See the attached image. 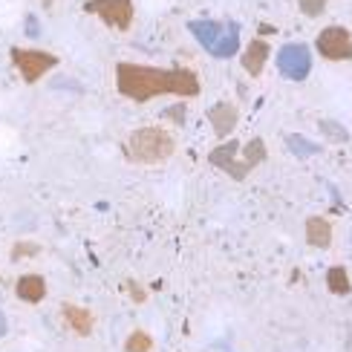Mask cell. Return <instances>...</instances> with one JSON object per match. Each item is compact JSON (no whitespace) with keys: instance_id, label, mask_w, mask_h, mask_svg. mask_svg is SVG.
Instances as JSON below:
<instances>
[{"instance_id":"obj_17","label":"cell","mask_w":352,"mask_h":352,"mask_svg":"<svg viewBox=\"0 0 352 352\" xmlns=\"http://www.w3.org/2000/svg\"><path fill=\"white\" fill-rule=\"evenodd\" d=\"M286 144H289V148L295 151L298 156H312V153H318V144H309L303 136H295V133L286 136Z\"/></svg>"},{"instance_id":"obj_19","label":"cell","mask_w":352,"mask_h":352,"mask_svg":"<svg viewBox=\"0 0 352 352\" xmlns=\"http://www.w3.org/2000/svg\"><path fill=\"white\" fill-rule=\"evenodd\" d=\"M35 254H41V245L38 243H14V248H12V260L35 257Z\"/></svg>"},{"instance_id":"obj_20","label":"cell","mask_w":352,"mask_h":352,"mask_svg":"<svg viewBox=\"0 0 352 352\" xmlns=\"http://www.w3.org/2000/svg\"><path fill=\"white\" fill-rule=\"evenodd\" d=\"M165 119H170V122H176V124H182V122H185V104L168 107V110H165Z\"/></svg>"},{"instance_id":"obj_13","label":"cell","mask_w":352,"mask_h":352,"mask_svg":"<svg viewBox=\"0 0 352 352\" xmlns=\"http://www.w3.org/2000/svg\"><path fill=\"white\" fill-rule=\"evenodd\" d=\"M306 243L315 248H329L332 243V226L324 217H309L306 219Z\"/></svg>"},{"instance_id":"obj_14","label":"cell","mask_w":352,"mask_h":352,"mask_svg":"<svg viewBox=\"0 0 352 352\" xmlns=\"http://www.w3.org/2000/svg\"><path fill=\"white\" fill-rule=\"evenodd\" d=\"M327 289L332 292V295H349L352 283H349V274H346L344 266H332L327 272Z\"/></svg>"},{"instance_id":"obj_1","label":"cell","mask_w":352,"mask_h":352,"mask_svg":"<svg viewBox=\"0 0 352 352\" xmlns=\"http://www.w3.org/2000/svg\"><path fill=\"white\" fill-rule=\"evenodd\" d=\"M116 87L119 93L130 101H151L156 96H179V98H194L199 96L202 84L194 69L176 67V69H159V67H144V64H127L122 61L116 67Z\"/></svg>"},{"instance_id":"obj_23","label":"cell","mask_w":352,"mask_h":352,"mask_svg":"<svg viewBox=\"0 0 352 352\" xmlns=\"http://www.w3.org/2000/svg\"><path fill=\"white\" fill-rule=\"evenodd\" d=\"M349 349H352V346H349Z\"/></svg>"},{"instance_id":"obj_3","label":"cell","mask_w":352,"mask_h":352,"mask_svg":"<svg viewBox=\"0 0 352 352\" xmlns=\"http://www.w3.org/2000/svg\"><path fill=\"white\" fill-rule=\"evenodd\" d=\"M176 139L162 127H139L124 139V156L136 165H162L173 156Z\"/></svg>"},{"instance_id":"obj_15","label":"cell","mask_w":352,"mask_h":352,"mask_svg":"<svg viewBox=\"0 0 352 352\" xmlns=\"http://www.w3.org/2000/svg\"><path fill=\"white\" fill-rule=\"evenodd\" d=\"M151 349H153V338H151L148 332L136 329V332H130V335H127L124 352H151Z\"/></svg>"},{"instance_id":"obj_16","label":"cell","mask_w":352,"mask_h":352,"mask_svg":"<svg viewBox=\"0 0 352 352\" xmlns=\"http://www.w3.org/2000/svg\"><path fill=\"white\" fill-rule=\"evenodd\" d=\"M318 127H320V133H324L329 142H349L346 127H344V124H338V122H329V119H324V122H320Z\"/></svg>"},{"instance_id":"obj_5","label":"cell","mask_w":352,"mask_h":352,"mask_svg":"<svg viewBox=\"0 0 352 352\" xmlns=\"http://www.w3.org/2000/svg\"><path fill=\"white\" fill-rule=\"evenodd\" d=\"M12 64L18 67L21 78L26 84H35V81H41L43 76H47L50 69H55L58 58L52 52H43V50H18L14 47L12 50Z\"/></svg>"},{"instance_id":"obj_10","label":"cell","mask_w":352,"mask_h":352,"mask_svg":"<svg viewBox=\"0 0 352 352\" xmlns=\"http://www.w3.org/2000/svg\"><path fill=\"white\" fill-rule=\"evenodd\" d=\"M61 315L67 320V327L78 335V338H87L93 332V312L84 309V306H76V303H64L61 306Z\"/></svg>"},{"instance_id":"obj_6","label":"cell","mask_w":352,"mask_h":352,"mask_svg":"<svg viewBox=\"0 0 352 352\" xmlns=\"http://www.w3.org/2000/svg\"><path fill=\"white\" fill-rule=\"evenodd\" d=\"M84 12L96 14V18H101L113 29H119V32H127L133 26V0H90Z\"/></svg>"},{"instance_id":"obj_21","label":"cell","mask_w":352,"mask_h":352,"mask_svg":"<svg viewBox=\"0 0 352 352\" xmlns=\"http://www.w3.org/2000/svg\"><path fill=\"white\" fill-rule=\"evenodd\" d=\"M127 292H130V298H133L136 303H144V298H148V295H144V289H142L136 280H130V283H127Z\"/></svg>"},{"instance_id":"obj_2","label":"cell","mask_w":352,"mask_h":352,"mask_svg":"<svg viewBox=\"0 0 352 352\" xmlns=\"http://www.w3.org/2000/svg\"><path fill=\"white\" fill-rule=\"evenodd\" d=\"M266 156H269V151H266V142L263 139H252L245 148L237 139H228L226 144H219V148H214L208 153V162L219 170H226L234 182H243L257 165L266 162Z\"/></svg>"},{"instance_id":"obj_7","label":"cell","mask_w":352,"mask_h":352,"mask_svg":"<svg viewBox=\"0 0 352 352\" xmlns=\"http://www.w3.org/2000/svg\"><path fill=\"white\" fill-rule=\"evenodd\" d=\"M277 69L283 72V78L289 81H303L312 69V52L306 43H286L277 52Z\"/></svg>"},{"instance_id":"obj_12","label":"cell","mask_w":352,"mask_h":352,"mask_svg":"<svg viewBox=\"0 0 352 352\" xmlns=\"http://www.w3.org/2000/svg\"><path fill=\"white\" fill-rule=\"evenodd\" d=\"M14 292H18V298L23 303H41L47 298V280L41 274H23L18 286H14Z\"/></svg>"},{"instance_id":"obj_4","label":"cell","mask_w":352,"mask_h":352,"mask_svg":"<svg viewBox=\"0 0 352 352\" xmlns=\"http://www.w3.org/2000/svg\"><path fill=\"white\" fill-rule=\"evenodd\" d=\"M188 29L214 58H231L240 50V26L231 21H190Z\"/></svg>"},{"instance_id":"obj_11","label":"cell","mask_w":352,"mask_h":352,"mask_svg":"<svg viewBox=\"0 0 352 352\" xmlns=\"http://www.w3.org/2000/svg\"><path fill=\"white\" fill-rule=\"evenodd\" d=\"M266 61H269V43L263 41V38H254L245 47V52H243V69L252 78H257L260 72H263V67H266Z\"/></svg>"},{"instance_id":"obj_18","label":"cell","mask_w":352,"mask_h":352,"mask_svg":"<svg viewBox=\"0 0 352 352\" xmlns=\"http://www.w3.org/2000/svg\"><path fill=\"white\" fill-rule=\"evenodd\" d=\"M327 3L329 0H298V6H300V12L306 14V18H318V14H324Z\"/></svg>"},{"instance_id":"obj_8","label":"cell","mask_w":352,"mask_h":352,"mask_svg":"<svg viewBox=\"0 0 352 352\" xmlns=\"http://www.w3.org/2000/svg\"><path fill=\"white\" fill-rule=\"evenodd\" d=\"M315 47L327 61H349L352 58V35L344 26H327L324 32L318 35Z\"/></svg>"},{"instance_id":"obj_22","label":"cell","mask_w":352,"mask_h":352,"mask_svg":"<svg viewBox=\"0 0 352 352\" xmlns=\"http://www.w3.org/2000/svg\"><path fill=\"white\" fill-rule=\"evenodd\" d=\"M6 332V318H3V312H0V335Z\"/></svg>"},{"instance_id":"obj_9","label":"cell","mask_w":352,"mask_h":352,"mask_svg":"<svg viewBox=\"0 0 352 352\" xmlns=\"http://www.w3.org/2000/svg\"><path fill=\"white\" fill-rule=\"evenodd\" d=\"M208 122H211V127H214V133H217L219 139H226V136L234 133V127H237L240 110L234 107L231 101H219V104H214V107L208 110Z\"/></svg>"}]
</instances>
